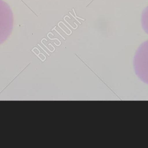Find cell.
<instances>
[{
    "label": "cell",
    "mask_w": 148,
    "mask_h": 148,
    "mask_svg": "<svg viewBox=\"0 0 148 148\" xmlns=\"http://www.w3.org/2000/svg\"><path fill=\"white\" fill-rule=\"evenodd\" d=\"M133 64L136 76L141 81L148 84V40L138 47Z\"/></svg>",
    "instance_id": "1"
},
{
    "label": "cell",
    "mask_w": 148,
    "mask_h": 148,
    "mask_svg": "<svg viewBox=\"0 0 148 148\" xmlns=\"http://www.w3.org/2000/svg\"><path fill=\"white\" fill-rule=\"evenodd\" d=\"M13 24V13L10 7L3 0H0V45L10 35Z\"/></svg>",
    "instance_id": "2"
},
{
    "label": "cell",
    "mask_w": 148,
    "mask_h": 148,
    "mask_svg": "<svg viewBox=\"0 0 148 148\" xmlns=\"http://www.w3.org/2000/svg\"><path fill=\"white\" fill-rule=\"evenodd\" d=\"M141 25L143 31L148 34V6L143 9L142 13Z\"/></svg>",
    "instance_id": "3"
}]
</instances>
